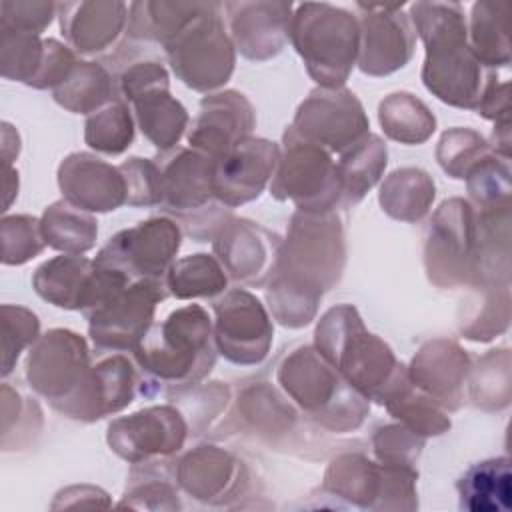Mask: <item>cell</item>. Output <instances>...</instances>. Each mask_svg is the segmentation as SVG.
<instances>
[{
  "mask_svg": "<svg viewBox=\"0 0 512 512\" xmlns=\"http://www.w3.org/2000/svg\"><path fill=\"white\" fill-rule=\"evenodd\" d=\"M166 288L178 300L218 298L228 290V274L216 256L198 252L172 262Z\"/></svg>",
  "mask_w": 512,
  "mask_h": 512,
  "instance_id": "74e56055",
  "label": "cell"
},
{
  "mask_svg": "<svg viewBox=\"0 0 512 512\" xmlns=\"http://www.w3.org/2000/svg\"><path fill=\"white\" fill-rule=\"evenodd\" d=\"M386 164L388 148L378 134L368 132L348 150H344L336 162L342 186V204H358L382 178Z\"/></svg>",
  "mask_w": 512,
  "mask_h": 512,
  "instance_id": "1f68e13d",
  "label": "cell"
},
{
  "mask_svg": "<svg viewBox=\"0 0 512 512\" xmlns=\"http://www.w3.org/2000/svg\"><path fill=\"white\" fill-rule=\"evenodd\" d=\"M470 356L454 340L434 338L420 346L408 368L414 386L432 396L444 410L454 412L466 402Z\"/></svg>",
  "mask_w": 512,
  "mask_h": 512,
  "instance_id": "484cf974",
  "label": "cell"
},
{
  "mask_svg": "<svg viewBox=\"0 0 512 512\" xmlns=\"http://www.w3.org/2000/svg\"><path fill=\"white\" fill-rule=\"evenodd\" d=\"M172 72L196 92L222 88L236 64V48L224 24V4L208 2L206 8L164 44Z\"/></svg>",
  "mask_w": 512,
  "mask_h": 512,
  "instance_id": "9c48e42d",
  "label": "cell"
},
{
  "mask_svg": "<svg viewBox=\"0 0 512 512\" xmlns=\"http://www.w3.org/2000/svg\"><path fill=\"white\" fill-rule=\"evenodd\" d=\"M408 16L426 48L424 86L444 104L476 112L498 74L472 54L462 4L414 2Z\"/></svg>",
  "mask_w": 512,
  "mask_h": 512,
  "instance_id": "7a4b0ae2",
  "label": "cell"
},
{
  "mask_svg": "<svg viewBox=\"0 0 512 512\" xmlns=\"http://www.w3.org/2000/svg\"><path fill=\"white\" fill-rule=\"evenodd\" d=\"M416 468L386 466L362 454H344L330 462L324 488L358 508L368 510H414Z\"/></svg>",
  "mask_w": 512,
  "mask_h": 512,
  "instance_id": "7c38bea8",
  "label": "cell"
},
{
  "mask_svg": "<svg viewBox=\"0 0 512 512\" xmlns=\"http://www.w3.org/2000/svg\"><path fill=\"white\" fill-rule=\"evenodd\" d=\"M176 484L206 504H224L246 488V468L238 458L218 446H196L174 468Z\"/></svg>",
  "mask_w": 512,
  "mask_h": 512,
  "instance_id": "83f0119b",
  "label": "cell"
},
{
  "mask_svg": "<svg viewBox=\"0 0 512 512\" xmlns=\"http://www.w3.org/2000/svg\"><path fill=\"white\" fill-rule=\"evenodd\" d=\"M138 392V374L132 362L122 354H110L96 360L80 388L54 410L80 422H96L116 414L134 402Z\"/></svg>",
  "mask_w": 512,
  "mask_h": 512,
  "instance_id": "7402d4cb",
  "label": "cell"
},
{
  "mask_svg": "<svg viewBox=\"0 0 512 512\" xmlns=\"http://www.w3.org/2000/svg\"><path fill=\"white\" fill-rule=\"evenodd\" d=\"M256 126V112L250 100L238 90L206 94L186 138L190 148L212 160L246 140Z\"/></svg>",
  "mask_w": 512,
  "mask_h": 512,
  "instance_id": "cb8c5ba5",
  "label": "cell"
},
{
  "mask_svg": "<svg viewBox=\"0 0 512 512\" xmlns=\"http://www.w3.org/2000/svg\"><path fill=\"white\" fill-rule=\"evenodd\" d=\"M476 112L486 118L496 122H504L510 120V84L508 82H500V78H496L490 88L486 90L480 106L476 108Z\"/></svg>",
  "mask_w": 512,
  "mask_h": 512,
  "instance_id": "11a10c76",
  "label": "cell"
},
{
  "mask_svg": "<svg viewBox=\"0 0 512 512\" xmlns=\"http://www.w3.org/2000/svg\"><path fill=\"white\" fill-rule=\"evenodd\" d=\"M0 316H2V376L6 378L12 372L20 352L32 346L40 338V320L32 310L24 306H14V304H2Z\"/></svg>",
  "mask_w": 512,
  "mask_h": 512,
  "instance_id": "c3c4849f",
  "label": "cell"
},
{
  "mask_svg": "<svg viewBox=\"0 0 512 512\" xmlns=\"http://www.w3.org/2000/svg\"><path fill=\"white\" fill-rule=\"evenodd\" d=\"M134 122L130 106L114 100L86 118L84 142L100 154L118 156L134 142Z\"/></svg>",
  "mask_w": 512,
  "mask_h": 512,
  "instance_id": "b9f144b4",
  "label": "cell"
},
{
  "mask_svg": "<svg viewBox=\"0 0 512 512\" xmlns=\"http://www.w3.org/2000/svg\"><path fill=\"white\" fill-rule=\"evenodd\" d=\"M208 2H164L144 0L132 2L128 12V36L140 42L164 44L190 20H194Z\"/></svg>",
  "mask_w": 512,
  "mask_h": 512,
  "instance_id": "d590c367",
  "label": "cell"
},
{
  "mask_svg": "<svg viewBox=\"0 0 512 512\" xmlns=\"http://www.w3.org/2000/svg\"><path fill=\"white\" fill-rule=\"evenodd\" d=\"M372 446L380 464L414 468L424 448V438L410 432L404 424H386L374 432Z\"/></svg>",
  "mask_w": 512,
  "mask_h": 512,
  "instance_id": "816d5d0a",
  "label": "cell"
},
{
  "mask_svg": "<svg viewBox=\"0 0 512 512\" xmlns=\"http://www.w3.org/2000/svg\"><path fill=\"white\" fill-rule=\"evenodd\" d=\"M476 296L464 308L458 328L464 338L490 342L504 334L510 324V290L508 288H474Z\"/></svg>",
  "mask_w": 512,
  "mask_h": 512,
  "instance_id": "ab89813d",
  "label": "cell"
},
{
  "mask_svg": "<svg viewBox=\"0 0 512 512\" xmlns=\"http://www.w3.org/2000/svg\"><path fill=\"white\" fill-rule=\"evenodd\" d=\"M214 344L230 364L256 366L270 352L274 326L264 304L244 288L214 298Z\"/></svg>",
  "mask_w": 512,
  "mask_h": 512,
  "instance_id": "9a60e30c",
  "label": "cell"
},
{
  "mask_svg": "<svg viewBox=\"0 0 512 512\" xmlns=\"http://www.w3.org/2000/svg\"><path fill=\"white\" fill-rule=\"evenodd\" d=\"M178 492L174 482L166 476L158 460L132 464L124 500L120 506L134 508H160V510H178Z\"/></svg>",
  "mask_w": 512,
  "mask_h": 512,
  "instance_id": "7bdbcfd3",
  "label": "cell"
},
{
  "mask_svg": "<svg viewBox=\"0 0 512 512\" xmlns=\"http://www.w3.org/2000/svg\"><path fill=\"white\" fill-rule=\"evenodd\" d=\"M238 406L254 426L272 432H278L286 426L290 428L296 416L294 410L274 392V388L266 384L246 388L240 396Z\"/></svg>",
  "mask_w": 512,
  "mask_h": 512,
  "instance_id": "681fc988",
  "label": "cell"
},
{
  "mask_svg": "<svg viewBox=\"0 0 512 512\" xmlns=\"http://www.w3.org/2000/svg\"><path fill=\"white\" fill-rule=\"evenodd\" d=\"M468 396L482 410H502L510 404V352L490 350L470 366Z\"/></svg>",
  "mask_w": 512,
  "mask_h": 512,
  "instance_id": "60d3db41",
  "label": "cell"
},
{
  "mask_svg": "<svg viewBox=\"0 0 512 512\" xmlns=\"http://www.w3.org/2000/svg\"><path fill=\"white\" fill-rule=\"evenodd\" d=\"M46 246L62 254H84L96 246L98 220L68 200H56L40 216Z\"/></svg>",
  "mask_w": 512,
  "mask_h": 512,
  "instance_id": "8d00e7d4",
  "label": "cell"
},
{
  "mask_svg": "<svg viewBox=\"0 0 512 512\" xmlns=\"http://www.w3.org/2000/svg\"><path fill=\"white\" fill-rule=\"evenodd\" d=\"M90 366L86 340L72 330L52 328L30 346L26 380L36 394L56 408L80 388Z\"/></svg>",
  "mask_w": 512,
  "mask_h": 512,
  "instance_id": "e0dca14e",
  "label": "cell"
},
{
  "mask_svg": "<svg viewBox=\"0 0 512 512\" xmlns=\"http://www.w3.org/2000/svg\"><path fill=\"white\" fill-rule=\"evenodd\" d=\"M180 246L182 230L178 222L166 216H154L116 232L100 248L94 262L120 270L132 280L164 282Z\"/></svg>",
  "mask_w": 512,
  "mask_h": 512,
  "instance_id": "5bb4252c",
  "label": "cell"
},
{
  "mask_svg": "<svg viewBox=\"0 0 512 512\" xmlns=\"http://www.w3.org/2000/svg\"><path fill=\"white\" fill-rule=\"evenodd\" d=\"M276 200H290L302 212H330L342 204V186L332 154L290 126L282 134L278 168L270 180Z\"/></svg>",
  "mask_w": 512,
  "mask_h": 512,
  "instance_id": "8fae6325",
  "label": "cell"
},
{
  "mask_svg": "<svg viewBox=\"0 0 512 512\" xmlns=\"http://www.w3.org/2000/svg\"><path fill=\"white\" fill-rule=\"evenodd\" d=\"M404 4H364L360 10V50L358 68L368 76H388L404 68L416 48V30Z\"/></svg>",
  "mask_w": 512,
  "mask_h": 512,
  "instance_id": "d6986e66",
  "label": "cell"
},
{
  "mask_svg": "<svg viewBox=\"0 0 512 512\" xmlns=\"http://www.w3.org/2000/svg\"><path fill=\"white\" fill-rule=\"evenodd\" d=\"M2 238V262L6 266H20L36 258L44 246V234L40 218L30 214L4 216L0 224Z\"/></svg>",
  "mask_w": 512,
  "mask_h": 512,
  "instance_id": "7dc6e473",
  "label": "cell"
},
{
  "mask_svg": "<svg viewBox=\"0 0 512 512\" xmlns=\"http://www.w3.org/2000/svg\"><path fill=\"white\" fill-rule=\"evenodd\" d=\"M290 128L330 154H342L368 134L370 120L352 90L318 86L300 102Z\"/></svg>",
  "mask_w": 512,
  "mask_h": 512,
  "instance_id": "2e32d148",
  "label": "cell"
},
{
  "mask_svg": "<svg viewBox=\"0 0 512 512\" xmlns=\"http://www.w3.org/2000/svg\"><path fill=\"white\" fill-rule=\"evenodd\" d=\"M58 14V4L44 0H2L0 28L42 34Z\"/></svg>",
  "mask_w": 512,
  "mask_h": 512,
  "instance_id": "f5cc1de1",
  "label": "cell"
},
{
  "mask_svg": "<svg viewBox=\"0 0 512 512\" xmlns=\"http://www.w3.org/2000/svg\"><path fill=\"white\" fill-rule=\"evenodd\" d=\"M234 48L252 62H264L282 52L290 40L292 2L256 0L224 2Z\"/></svg>",
  "mask_w": 512,
  "mask_h": 512,
  "instance_id": "603a6c76",
  "label": "cell"
},
{
  "mask_svg": "<svg viewBox=\"0 0 512 512\" xmlns=\"http://www.w3.org/2000/svg\"><path fill=\"white\" fill-rule=\"evenodd\" d=\"M290 42L320 88H342L358 60L360 24L346 8L304 2L294 8Z\"/></svg>",
  "mask_w": 512,
  "mask_h": 512,
  "instance_id": "8992f818",
  "label": "cell"
},
{
  "mask_svg": "<svg viewBox=\"0 0 512 512\" xmlns=\"http://www.w3.org/2000/svg\"><path fill=\"white\" fill-rule=\"evenodd\" d=\"M508 12L510 4L506 0H480L472 4L470 18L466 20L470 50L490 70L510 64Z\"/></svg>",
  "mask_w": 512,
  "mask_h": 512,
  "instance_id": "d6a6232c",
  "label": "cell"
},
{
  "mask_svg": "<svg viewBox=\"0 0 512 512\" xmlns=\"http://www.w3.org/2000/svg\"><path fill=\"white\" fill-rule=\"evenodd\" d=\"M76 56L70 50V46H64L62 42L54 38H44V60L40 66L38 76L30 84L36 90H46V88H58L74 70L76 66Z\"/></svg>",
  "mask_w": 512,
  "mask_h": 512,
  "instance_id": "db71d44e",
  "label": "cell"
},
{
  "mask_svg": "<svg viewBox=\"0 0 512 512\" xmlns=\"http://www.w3.org/2000/svg\"><path fill=\"white\" fill-rule=\"evenodd\" d=\"M460 508L468 512H508L512 496L510 458L498 456L472 464L456 482Z\"/></svg>",
  "mask_w": 512,
  "mask_h": 512,
  "instance_id": "4dcf8cb0",
  "label": "cell"
},
{
  "mask_svg": "<svg viewBox=\"0 0 512 512\" xmlns=\"http://www.w3.org/2000/svg\"><path fill=\"white\" fill-rule=\"evenodd\" d=\"M58 186L64 200L86 212H110L126 204L120 168L92 152L68 154L58 166Z\"/></svg>",
  "mask_w": 512,
  "mask_h": 512,
  "instance_id": "d4e9b609",
  "label": "cell"
},
{
  "mask_svg": "<svg viewBox=\"0 0 512 512\" xmlns=\"http://www.w3.org/2000/svg\"><path fill=\"white\" fill-rule=\"evenodd\" d=\"M130 4L118 0L60 2V34L74 52L96 56L112 50L128 28Z\"/></svg>",
  "mask_w": 512,
  "mask_h": 512,
  "instance_id": "4316f807",
  "label": "cell"
},
{
  "mask_svg": "<svg viewBox=\"0 0 512 512\" xmlns=\"http://www.w3.org/2000/svg\"><path fill=\"white\" fill-rule=\"evenodd\" d=\"M44 60V40L38 34L0 28V72L6 80L32 84Z\"/></svg>",
  "mask_w": 512,
  "mask_h": 512,
  "instance_id": "f6af8a7d",
  "label": "cell"
},
{
  "mask_svg": "<svg viewBox=\"0 0 512 512\" xmlns=\"http://www.w3.org/2000/svg\"><path fill=\"white\" fill-rule=\"evenodd\" d=\"M314 348L324 360L368 400H376L398 360L392 348L368 332L352 304H338L326 310L314 330Z\"/></svg>",
  "mask_w": 512,
  "mask_h": 512,
  "instance_id": "5b68a950",
  "label": "cell"
},
{
  "mask_svg": "<svg viewBox=\"0 0 512 512\" xmlns=\"http://www.w3.org/2000/svg\"><path fill=\"white\" fill-rule=\"evenodd\" d=\"M464 180L470 196L468 202L476 210L510 206V166L502 156L490 152L466 174Z\"/></svg>",
  "mask_w": 512,
  "mask_h": 512,
  "instance_id": "ee69618b",
  "label": "cell"
},
{
  "mask_svg": "<svg viewBox=\"0 0 512 512\" xmlns=\"http://www.w3.org/2000/svg\"><path fill=\"white\" fill-rule=\"evenodd\" d=\"M280 236L258 222L230 216L216 236L212 248L226 274L248 286H262L270 280L278 260Z\"/></svg>",
  "mask_w": 512,
  "mask_h": 512,
  "instance_id": "44dd1931",
  "label": "cell"
},
{
  "mask_svg": "<svg viewBox=\"0 0 512 512\" xmlns=\"http://www.w3.org/2000/svg\"><path fill=\"white\" fill-rule=\"evenodd\" d=\"M280 160V144L248 136L214 158V196L230 210L256 200L270 184Z\"/></svg>",
  "mask_w": 512,
  "mask_h": 512,
  "instance_id": "ffe728a7",
  "label": "cell"
},
{
  "mask_svg": "<svg viewBox=\"0 0 512 512\" xmlns=\"http://www.w3.org/2000/svg\"><path fill=\"white\" fill-rule=\"evenodd\" d=\"M276 378L284 392L328 430H356L370 410V400L346 384L314 346L294 348L278 366Z\"/></svg>",
  "mask_w": 512,
  "mask_h": 512,
  "instance_id": "52a82bcc",
  "label": "cell"
},
{
  "mask_svg": "<svg viewBox=\"0 0 512 512\" xmlns=\"http://www.w3.org/2000/svg\"><path fill=\"white\" fill-rule=\"evenodd\" d=\"M346 264L344 220L336 210L290 218L278 260L266 282L268 308L282 326L304 328L316 318L322 296L340 282Z\"/></svg>",
  "mask_w": 512,
  "mask_h": 512,
  "instance_id": "6da1fadb",
  "label": "cell"
},
{
  "mask_svg": "<svg viewBox=\"0 0 512 512\" xmlns=\"http://www.w3.org/2000/svg\"><path fill=\"white\" fill-rule=\"evenodd\" d=\"M166 298V282L132 280L120 270L96 264L92 296L82 312L90 340L100 352H134L154 326L156 306Z\"/></svg>",
  "mask_w": 512,
  "mask_h": 512,
  "instance_id": "277c9868",
  "label": "cell"
},
{
  "mask_svg": "<svg viewBox=\"0 0 512 512\" xmlns=\"http://www.w3.org/2000/svg\"><path fill=\"white\" fill-rule=\"evenodd\" d=\"M154 160L162 174L160 208L186 224L188 234L198 242L212 240L232 216L214 196V160L184 146L160 152Z\"/></svg>",
  "mask_w": 512,
  "mask_h": 512,
  "instance_id": "ba28073f",
  "label": "cell"
},
{
  "mask_svg": "<svg viewBox=\"0 0 512 512\" xmlns=\"http://www.w3.org/2000/svg\"><path fill=\"white\" fill-rule=\"evenodd\" d=\"M376 402L382 404L390 416L400 420V424H404L410 432L422 438L440 436L452 426L448 412L432 396L412 384L408 368L402 362H398Z\"/></svg>",
  "mask_w": 512,
  "mask_h": 512,
  "instance_id": "f1b7e54d",
  "label": "cell"
},
{
  "mask_svg": "<svg viewBox=\"0 0 512 512\" xmlns=\"http://www.w3.org/2000/svg\"><path fill=\"white\" fill-rule=\"evenodd\" d=\"M476 248V210L464 198L444 200L424 236V268L438 288L470 286Z\"/></svg>",
  "mask_w": 512,
  "mask_h": 512,
  "instance_id": "4fadbf2b",
  "label": "cell"
},
{
  "mask_svg": "<svg viewBox=\"0 0 512 512\" xmlns=\"http://www.w3.org/2000/svg\"><path fill=\"white\" fill-rule=\"evenodd\" d=\"M94 278V260L82 254H60L34 270L32 286L36 294L52 306L84 312L94 288Z\"/></svg>",
  "mask_w": 512,
  "mask_h": 512,
  "instance_id": "f546056e",
  "label": "cell"
},
{
  "mask_svg": "<svg viewBox=\"0 0 512 512\" xmlns=\"http://www.w3.org/2000/svg\"><path fill=\"white\" fill-rule=\"evenodd\" d=\"M378 122L384 134L400 144H424L436 130L430 108L410 92H392L378 106Z\"/></svg>",
  "mask_w": 512,
  "mask_h": 512,
  "instance_id": "f35d334b",
  "label": "cell"
},
{
  "mask_svg": "<svg viewBox=\"0 0 512 512\" xmlns=\"http://www.w3.org/2000/svg\"><path fill=\"white\" fill-rule=\"evenodd\" d=\"M52 98L74 114H94L118 100L114 74L100 62L78 60L70 76L52 90Z\"/></svg>",
  "mask_w": 512,
  "mask_h": 512,
  "instance_id": "e575fe53",
  "label": "cell"
},
{
  "mask_svg": "<svg viewBox=\"0 0 512 512\" xmlns=\"http://www.w3.org/2000/svg\"><path fill=\"white\" fill-rule=\"evenodd\" d=\"M490 152L494 150L480 132L472 128H450L438 140L436 160L450 178L464 180L466 174Z\"/></svg>",
  "mask_w": 512,
  "mask_h": 512,
  "instance_id": "bcb514c9",
  "label": "cell"
},
{
  "mask_svg": "<svg viewBox=\"0 0 512 512\" xmlns=\"http://www.w3.org/2000/svg\"><path fill=\"white\" fill-rule=\"evenodd\" d=\"M214 324L200 304H186L154 324L134 350L146 384L172 390L192 388L216 364Z\"/></svg>",
  "mask_w": 512,
  "mask_h": 512,
  "instance_id": "3957f363",
  "label": "cell"
},
{
  "mask_svg": "<svg viewBox=\"0 0 512 512\" xmlns=\"http://www.w3.org/2000/svg\"><path fill=\"white\" fill-rule=\"evenodd\" d=\"M116 80L118 100L132 106L134 120L144 138L160 152L178 146L188 128V112L170 94V76L158 60L126 62Z\"/></svg>",
  "mask_w": 512,
  "mask_h": 512,
  "instance_id": "30bf717a",
  "label": "cell"
},
{
  "mask_svg": "<svg viewBox=\"0 0 512 512\" xmlns=\"http://www.w3.org/2000/svg\"><path fill=\"white\" fill-rule=\"evenodd\" d=\"M188 436V424L172 404L148 406L108 424L106 442L130 464L154 462L176 454Z\"/></svg>",
  "mask_w": 512,
  "mask_h": 512,
  "instance_id": "ac0fdd59",
  "label": "cell"
},
{
  "mask_svg": "<svg viewBox=\"0 0 512 512\" xmlns=\"http://www.w3.org/2000/svg\"><path fill=\"white\" fill-rule=\"evenodd\" d=\"M436 198V186L432 176L414 166L398 168L386 176L380 186L378 202L382 210L400 222H418L422 220Z\"/></svg>",
  "mask_w": 512,
  "mask_h": 512,
  "instance_id": "836d02e7",
  "label": "cell"
},
{
  "mask_svg": "<svg viewBox=\"0 0 512 512\" xmlns=\"http://www.w3.org/2000/svg\"><path fill=\"white\" fill-rule=\"evenodd\" d=\"M126 182V204L132 208L160 206L162 202V174L156 160L132 156L118 164Z\"/></svg>",
  "mask_w": 512,
  "mask_h": 512,
  "instance_id": "f907efd6",
  "label": "cell"
}]
</instances>
